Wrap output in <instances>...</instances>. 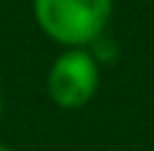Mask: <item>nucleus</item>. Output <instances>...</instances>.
Returning <instances> with one entry per match:
<instances>
[{
	"mask_svg": "<svg viewBox=\"0 0 154 151\" xmlns=\"http://www.w3.org/2000/svg\"><path fill=\"white\" fill-rule=\"evenodd\" d=\"M38 27L65 49H89L114 14V0H32Z\"/></svg>",
	"mask_w": 154,
	"mask_h": 151,
	"instance_id": "nucleus-1",
	"label": "nucleus"
},
{
	"mask_svg": "<svg viewBox=\"0 0 154 151\" xmlns=\"http://www.w3.org/2000/svg\"><path fill=\"white\" fill-rule=\"evenodd\" d=\"M100 86V65L89 49H65L46 76V89L54 105L65 111L84 108Z\"/></svg>",
	"mask_w": 154,
	"mask_h": 151,
	"instance_id": "nucleus-2",
	"label": "nucleus"
},
{
	"mask_svg": "<svg viewBox=\"0 0 154 151\" xmlns=\"http://www.w3.org/2000/svg\"><path fill=\"white\" fill-rule=\"evenodd\" d=\"M0 151H11V149H8V146H3V143H0Z\"/></svg>",
	"mask_w": 154,
	"mask_h": 151,
	"instance_id": "nucleus-3",
	"label": "nucleus"
},
{
	"mask_svg": "<svg viewBox=\"0 0 154 151\" xmlns=\"http://www.w3.org/2000/svg\"><path fill=\"white\" fill-rule=\"evenodd\" d=\"M0 113H3V97H0Z\"/></svg>",
	"mask_w": 154,
	"mask_h": 151,
	"instance_id": "nucleus-4",
	"label": "nucleus"
}]
</instances>
